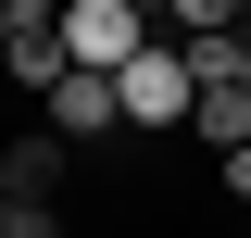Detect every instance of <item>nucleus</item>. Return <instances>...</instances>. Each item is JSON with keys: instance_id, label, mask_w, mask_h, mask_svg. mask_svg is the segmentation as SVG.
<instances>
[{"instance_id": "obj_5", "label": "nucleus", "mask_w": 251, "mask_h": 238, "mask_svg": "<svg viewBox=\"0 0 251 238\" xmlns=\"http://www.w3.org/2000/svg\"><path fill=\"white\" fill-rule=\"evenodd\" d=\"M188 138H201V163H214V150H251V88H239V75L188 88Z\"/></svg>"}, {"instance_id": "obj_8", "label": "nucleus", "mask_w": 251, "mask_h": 238, "mask_svg": "<svg viewBox=\"0 0 251 238\" xmlns=\"http://www.w3.org/2000/svg\"><path fill=\"white\" fill-rule=\"evenodd\" d=\"M239 88H251V25H239Z\"/></svg>"}, {"instance_id": "obj_1", "label": "nucleus", "mask_w": 251, "mask_h": 238, "mask_svg": "<svg viewBox=\"0 0 251 238\" xmlns=\"http://www.w3.org/2000/svg\"><path fill=\"white\" fill-rule=\"evenodd\" d=\"M113 113H126V138H188V63H176V38H138L113 63Z\"/></svg>"}, {"instance_id": "obj_6", "label": "nucleus", "mask_w": 251, "mask_h": 238, "mask_svg": "<svg viewBox=\"0 0 251 238\" xmlns=\"http://www.w3.org/2000/svg\"><path fill=\"white\" fill-rule=\"evenodd\" d=\"M0 238H75V226H63V201H0Z\"/></svg>"}, {"instance_id": "obj_2", "label": "nucleus", "mask_w": 251, "mask_h": 238, "mask_svg": "<svg viewBox=\"0 0 251 238\" xmlns=\"http://www.w3.org/2000/svg\"><path fill=\"white\" fill-rule=\"evenodd\" d=\"M38 125H50V138L75 150V163H88V150H100V138L126 125V113H113V75H88V63H63L50 88H38Z\"/></svg>"}, {"instance_id": "obj_3", "label": "nucleus", "mask_w": 251, "mask_h": 238, "mask_svg": "<svg viewBox=\"0 0 251 238\" xmlns=\"http://www.w3.org/2000/svg\"><path fill=\"white\" fill-rule=\"evenodd\" d=\"M151 38V13L138 0H63V63H88V75H113L126 50Z\"/></svg>"}, {"instance_id": "obj_7", "label": "nucleus", "mask_w": 251, "mask_h": 238, "mask_svg": "<svg viewBox=\"0 0 251 238\" xmlns=\"http://www.w3.org/2000/svg\"><path fill=\"white\" fill-rule=\"evenodd\" d=\"M214 188H226V213H251V150H214Z\"/></svg>"}, {"instance_id": "obj_9", "label": "nucleus", "mask_w": 251, "mask_h": 238, "mask_svg": "<svg viewBox=\"0 0 251 238\" xmlns=\"http://www.w3.org/2000/svg\"><path fill=\"white\" fill-rule=\"evenodd\" d=\"M226 13H239V25H251V0H226Z\"/></svg>"}, {"instance_id": "obj_4", "label": "nucleus", "mask_w": 251, "mask_h": 238, "mask_svg": "<svg viewBox=\"0 0 251 238\" xmlns=\"http://www.w3.org/2000/svg\"><path fill=\"white\" fill-rule=\"evenodd\" d=\"M63 188H75V150L50 125H13L0 138V201H63Z\"/></svg>"}]
</instances>
